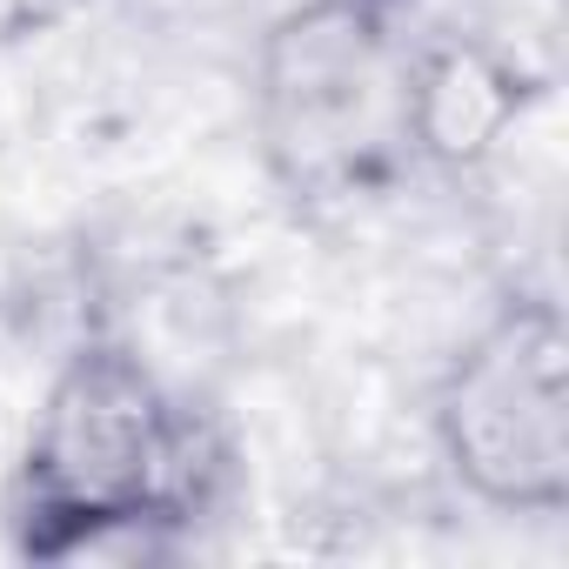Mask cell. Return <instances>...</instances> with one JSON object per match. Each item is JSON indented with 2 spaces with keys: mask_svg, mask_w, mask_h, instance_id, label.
<instances>
[{
  "mask_svg": "<svg viewBox=\"0 0 569 569\" xmlns=\"http://www.w3.org/2000/svg\"><path fill=\"white\" fill-rule=\"evenodd\" d=\"M54 8H61V0H0V34H28V28H41Z\"/></svg>",
  "mask_w": 569,
  "mask_h": 569,
  "instance_id": "5b68a950",
  "label": "cell"
},
{
  "mask_svg": "<svg viewBox=\"0 0 569 569\" xmlns=\"http://www.w3.org/2000/svg\"><path fill=\"white\" fill-rule=\"evenodd\" d=\"M529 108V74L469 34L409 54V154L462 174L482 168Z\"/></svg>",
  "mask_w": 569,
  "mask_h": 569,
  "instance_id": "277c9868",
  "label": "cell"
},
{
  "mask_svg": "<svg viewBox=\"0 0 569 569\" xmlns=\"http://www.w3.org/2000/svg\"><path fill=\"white\" fill-rule=\"evenodd\" d=\"M436 436L456 482L509 516L569 502V336L556 302L496 309L436 389Z\"/></svg>",
  "mask_w": 569,
  "mask_h": 569,
  "instance_id": "3957f363",
  "label": "cell"
},
{
  "mask_svg": "<svg viewBox=\"0 0 569 569\" xmlns=\"http://www.w3.org/2000/svg\"><path fill=\"white\" fill-rule=\"evenodd\" d=\"M194 489V436L161 382L114 342L61 362L21 456V549L81 556L121 529L168 522Z\"/></svg>",
  "mask_w": 569,
  "mask_h": 569,
  "instance_id": "6da1fadb",
  "label": "cell"
},
{
  "mask_svg": "<svg viewBox=\"0 0 569 569\" xmlns=\"http://www.w3.org/2000/svg\"><path fill=\"white\" fill-rule=\"evenodd\" d=\"M362 8H382V14H389V8H396V0H362Z\"/></svg>",
  "mask_w": 569,
  "mask_h": 569,
  "instance_id": "8992f818",
  "label": "cell"
},
{
  "mask_svg": "<svg viewBox=\"0 0 569 569\" xmlns=\"http://www.w3.org/2000/svg\"><path fill=\"white\" fill-rule=\"evenodd\" d=\"M254 114L268 168L296 201L369 194L409 154V48L382 8L302 0L261 41Z\"/></svg>",
  "mask_w": 569,
  "mask_h": 569,
  "instance_id": "7a4b0ae2",
  "label": "cell"
}]
</instances>
